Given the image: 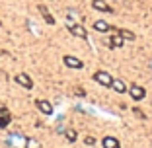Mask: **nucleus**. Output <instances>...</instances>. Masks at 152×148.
Segmentation results:
<instances>
[{"label": "nucleus", "mask_w": 152, "mask_h": 148, "mask_svg": "<svg viewBox=\"0 0 152 148\" xmlns=\"http://www.w3.org/2000/svg\"><path fill=\"white\" fill-rule=\"evenodd\" d=\"M10 121H12L10 111L6 107H0V129H6V127L10 125Z\"/></svg>", "instance_id": "7"}, {"label": "nucleus", "mask_w": 152, "mask_h": 148, "mask_svg": "<svg viewBox=\"0 0 152 148\" xmlns=\"http://www.w3.org/2000/svg\"><path fill=\"white\" fill-rule=\"evenodd\" d=\"M123 43H125V39H123L119 33L109 37V49H119V47H123Z\"/></svg>", "instance_id": "9"}, {"label": "nucleus", "mask_w": 152, "mask_h": 148, "mask_svg": "<svg viewBox=\"0 0 152 148\" xmlns=\"http://www.w3.org/2000/svg\"><path fill=\"white\" fill-rule=\"evenodd\" d=\"M26 148H41V146H39V142H37V140L27 139V140H26Z\"/></svg>", "instance_id": "16"}, {"label": "nucleus", "mask_w": 152, "mask_h": 148, "mask_svg": "<svg viewBox=\"0 0 152 148\" xmlns=\"http://www.w3.org/2000/svg\"><path fill=\"white\" fill-rule=\"evenodd\" d=\"M35 105L43 115H53V105L49 101H45V99H35Z\"/></svg>", "instance_id": "6"}, {"label": "nucleus", "mask_w": 152, "mask_h": 148, "mask_svg": "<svg viewBox=\"0 0 152 148\" xmlns=\"http://www.w3.org/2000/svg\"><path fill=\"white\" fill-rule=\"evenodd\" d=\"M66 27H68V31H70L72 35L80 37V39H88V31H86L84 26H80V23H70V22H68Z\"/></svg>", "instance_id": "2"}, {"label": "nucleus", "mask_w": 152, "mask_h": 148, "mask_svg": "<svg viewBox=\"0 0 152 148\" xmlns=\"http://www.w3.org/2000/svg\"><path fill=\"white\" fill-rule=\"evenodd\" d=\"M84 142H86V146H94V144H96V139H94V136H86Z\"/></svg>", "instance_id": "17"}, {"label": "nucleus", "mask_w": 152, "mask_h": 148, "mask_svg": "<svg viewBox=\"0 0 152 148\" xmlns=\"http://www.w3.org/2000/svg\"><path fill=\"white\" fill-rule=\"evenodd\" d=\"M113 80H115V78H113L109 72H105V70L94 72V82H96V84H99V86H107V88H111Z\"/></svg>", "instance_id": "1"}, {"label": "nucleus", "mask_w": 152, "mask_h": 148, "mask_svg": "<svg viewBox=\"0 0 152 148\" xmlns=\"http://www.w3.org/2000/svg\"><path fill=\"white\" fill-rule=\"evenodd\" d=\"M133 113H134V115H139V117H144V115H142V111H140V109H133Z\"/></svg>", "instance_id": "18"}, {"label": "nucleus", "mask_w": 152, "mask_h": 148, "mask_svg": "<svg viewBox=\"0 0 152 148\" xmlns=\"http://www.w3.org/2000/svg\"><path fill=\"white\" fill-rule=\"evenodd\" d=\"M111 88L117 92V94H125V92H127V86H125V82H123V80H113Z\"/></svg>", "instance_id": "12"}, {"label": "nucleus", "mask_w": 152, "mask_h": 148, "mask_svg": "<svg viewBox=\"0 0 152 148\" xmlns=\"http://www.w3.org/2000/svg\"><path fill=\"white\" fill-rule=\"evenodd\" d=\"M39 12L43 14L45 22L49 23V26H53V23H55V18H53V16H51V14H49V10H47V6H39Z\"/></svg>", "instance_id": "13"}, {"label": "nucleus", "mask_w": 152, "mask_h": 148, "mask_svg": "<svg viewBox=\"0 0 152 148\" xmlns=\"http://www.w3.org/2000/svg\"><path fill=\"white\" fill-rule=\"evenodd\" d=\"M129 94H131V98H133L134 101H140V99H144V96H146V90H144L142 86H139V84H133L129 88Z\"/></svg>", "instance_id": "5"}, {"label": "nucleus", "mask_w": 152, "mask_h": 148, "mask_svg": "<svg viewBox=\"0 0 152 148\" xmlns=\"http://www.w3.org/2000/svg\"><path fill=\"white\" fill-rule=\"evenodd\" d=\"M63 63H64V66H68V68H76V70L84 68V63H82L80 58L70 57V55H64V57H63Z\"/></svg>", "instance_id": "4"}, {"label": "nucleus", "mask_w": 152, "mask_h": 148, "mask_svg": "<svg viewBox=\"0 0 152 148\" xmlns=\"http://www.w3.org/2000/svg\"><path fill=\"white\" fill-rule=\"evenodd\" d=\"M64 136H66L68 142H76V139H78V133H76L74 129H66V131H64Z\"/></svg>", "instance_id": "14"}, {"label": "nucleus", "mask_w": 152, "mask_h": 148, "mask_svg": "<svg viewBox=\"0 0 152 148\" xmlns=\"http://www.w3.org/2000/svg\"><path fill=\"white\" fill-rule=\"evenodd\" d=\"M14 80H16V84H20L22 88H26V90H31V88H33V80L27 76L26 72H20V74H16V78H14Z\"/></svg>", "instance_id": "3"}, {"label": "nucleus", "mask_w": 152, "mask_h": 148, "mask_svg": "<svg viewBox=\"0 0 152 148\" xmlns=\"http://www.w3.org/2000/svg\"><path fill=\"white\" fill-rule=\"evenodd\" d=\"M92 6H94L96 10H99V12H113V8L107 4V2H103V0H92Z\"/></svg>", "instance_id": "8"}, {"label": "nucleus", "mask_w": 152, "mask_h": 148, "mask_svg": "<svg viewBox=\"0 0 152 148\" xmlns=\"http://www.w3.org/2000/svg\"><path fill=\"white\" fill-rule=\"evenodd\" d=\"M94 29L99 31V33H105V31L111 29V26H109L107 22H103V20H98V22H94Z\"/></svg>", "instance_id": "11"}, {"label": "nucleus", "mask_w": 152, "mask_h": 148, "mask_svg": "<svg viewBox=\"0 0 152 148\" xmlns=\"http://www.w3.org/2000/svg\"><path fill=\"white\" fill-rule=\"evenodd\" d=\"M0 23H2V22H0Z\"/></svg>", "instance_id": "19"}, {"label": "nucleus", "mask_w": 152, "mask_h": 148, "mask_svg": "<svg viewBox=\"0 0 152 148\" xmlns=\"http://www.w3.org/2000/svg\"><path fill=\"white\" fill-rule=\"evenodd\" d=\"M102 144H103V148H121L119 140H117L115 136H105V139L102 140Z\"/></svg>", "instance_id": "10"}, {"label": "nucleus", "mask_w": 152, "mask_h": 148, "mask_svg": "<svg viewBox=\"0 0 152 148\" xmlns=\"http://www.w3.org/2000/svg\"><path fill=\"white\" fill-rule=\"evenodd\" d=\"M119 35L123 37V39H127V41H134L137 39V35H134L133 31H129V29H119Z\"/></svg>", "instance_id": "15"}]
</instances>
